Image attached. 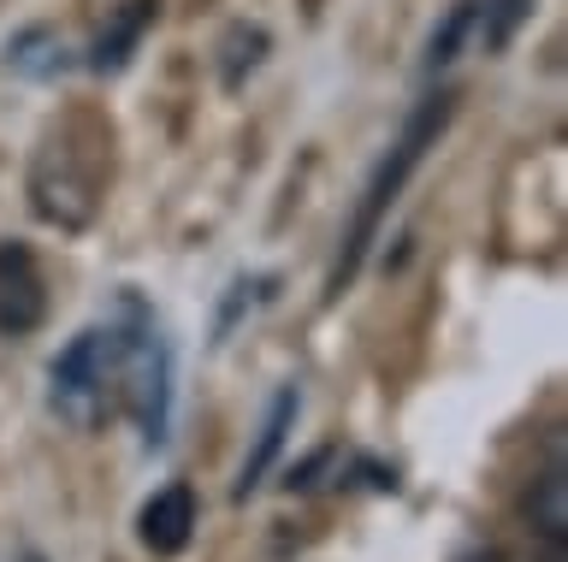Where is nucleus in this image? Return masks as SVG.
I'll list each match as a JSON object with an SVG mask.
<instances>
[{"instance_id":"39448f33","label":"nucleus","mask_w":568,"mask_h":562,"mask_svg":"<svg viewBox=\"0 0 568 562\" xmlns=\"http://www.w3.org/2000/svg\"><path fill=\"white\" fill-rule=\"evenodd\" d=\"M195 533V491L178 480V486H160L149 503H142V515H136V539H142V551H154V556H178L190 544Z\"/></svg>"},{"instance_id":"9b49d317","label":"nucleus","mask_w":568,"mask_h":562,"mask_svg":"<svg viewBox=\"0 0 568 562\" xmlns=\"http://www.w3.org/2000/svg\"><path fill=\"white\" fill-rule=\"evenodd\" d=\"M527 12H532V0H491V12H486V48L491 54L515 42V30L527 24Z\"/></svg>"},{"instance_id":"0eeeda50","label":"nucleus","mask_w":568,"mask_h":562,"mask_svg":"<svg viewBox=\"0 0 568 562\" xmlns=\"http://www.w3.org/2000/svg\"><path fill=\"white\" fill-rule=\"evenodd\" d=\"M154 12H160V0H124V12L101 30V42H95V54H89V65H95L101 78L124 72V65H131V54H136V42H142V30L154 24Z\"/></svg>"},{"instance_id":"f257e3e1","label":"nucleus","mask_w":568,"mask_h":562,"mask_svg":"<svg viewBox=\"0 0 568 562\" xmlns=\"http://www.w3.org/2000/svg\"><path fill=\"white\" fill-rule=\"evenodd\" d=\"M444 119H450V95H426L420 113L408 119V131L397 136V149L379 161V172H373V184H367V196H362V214H355L349 237H344V255H337V267H332V290H326V296H337L355 273H362V260H367V249H373V237H379L385 214L397 207L408 172L426 161V149H433V136L444 131Z\"/></svg>"},{"instance_id":"20e7f679","label":"nucleus","mask_w":568,"mask_h":562,"mask_svg":"<svg viewBox=\"0 0 568 562\" xmlns=\"http://www.w3.org/2000/svg\"><path fill=\"white\" fill-rule=\"evenodd\" d=\"M48 320V290L24 243H0V338H30Z\"/></svg>"},{"instance_id":"6e6552de","label":"nucleus","mask_w":568,"mask_h":562,"mask_svg":"<svg viewBox=\"0 0 568 562\" xmlns=\"http://www.w3.org/2000/svg\"><path fill=\"white\" fill-rule=\"evenodd\" d=\"M527 521H532V533H545V539L562 551V539H568V480H562V462L545 468L539 480H532V491H527Z\"/></svg>"},{"instance_id":"9d476101","label":"nucleus","mask_w":568,"mask_h":562,"mask_svg":"<svg viewBox=\"0 0 568 562\" xmlns=\"http://www.w3.org/2000/svg\"><path fill=\"white\" fill-rule=\"evenodd\" d=\"M266 54V30H231V60H225V90H243V72H255Z\"/></svg>"},{"instance_id":"423d86ee","label":"nucleus","mask_w":568,"mask_h":562,"mask_svg":"<svg viewBox=\"0 0 568 562\" xmlns=\"http://www.w3.org/2000/svg\"><path fill=\"white\" fill-rule=\"evenodd\" d=\"M291 427H296V385H284V391L273 397V409H266V420H261V438H255V450H248L243 473H237V498L261 491V480L273 473L278 450H284V438H291Z\"/></svg>"},{"instance_id":"7ed1b4c3","label":"nucleus","mask_w":568,"mask_h":562,"mask_svg":"<svg viewBox=\"0 0 568 562\" xmlns=\"http://www.w3.org/2000/svg\"><path fill=\"white\" fill-rule=\"evenodd\" d=\"M131 331H124V374H131V415L149 445L166 438V402H172V349L160 338V326L149 320V308L136 296H124Z\"/></svg>"},{"instance_id":"f03ea898","label":"nucleus","mask_w":568,"mask_h":562,"mask_svg":"<svg viewBox=\"0 0 568 562\" xmlns=\"http://www.w3.org/2000/svg\"><path fill=\"white\" fill-rule=\"evenodd\" d=\"M124 374V331L119 326H89L78 331L60 356H53V409L71 420H95V402L106 397V385Z\"/></svg>"},{"instance_id":"1a4fd4ad","label":"nucleus","mask_w":568,"mask_h":562,"mask_svg":"<svg viewBox=\"0 0 568 562\" xmlns=\"http://www.w3.org/2000/svg\"><path fill=\"white\" fill-rule=\"evenodd\" d=\"M468 24H474V0H462V7H450V19L433 30V42H426V65H433V72L456 60V48H462V37H468Z\"/></svg>"}]
</instances>
